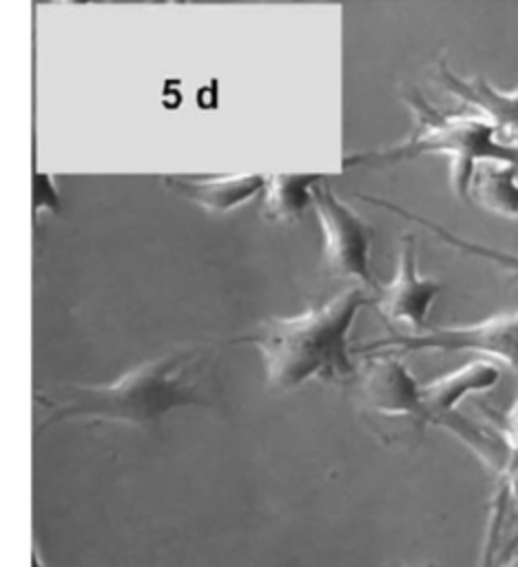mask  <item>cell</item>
I'll list each match as a JSON object with an SVG mask.
<instances>
[{"label": "cell", "instance_id": "3957f363", "mask_svg": "<svg viewBox=\"0 0 518 567\" xmlns=\"http://www.w3.org/2000/svg\"><path fill=\"white\" fill-rule=\"evenodd\" d=\"M416 115L414 133L385 151L354 155L348 164H394L427 153H441L452 159V188L456 197L469 199V182L480 162H516L518 151L498 142L494 124L480 113H443L427 104L421 95L407 97Z\"/></svg>", "mask_w": 518, "mask_h": 567}, {"label": "cell", "instance_id": "4fadbf2b", "mask_svg": "<svg viewBox=\"0 0 518 567\" xmlns=\"http://www.w3.org/2000/svg\"><path fill=\"white\" fill-rule=\"evenodd\" d=\"M361 199H365V202H370V204H376V206H383V208H387V210H392V213H396V215H401V217H405V219H412V221L425 226L427 230H432L441 241L449 244L452 248H456V250H460V252H467V255H474V257H480V259H487V261L500 266L503 270H507V272L518 281V255H511V252H505V250H498V248H489V246H483V244H474V241H469V239H463V237L449 233L447 228H443V226H438V224H434V221H429V219H425V217H418V215H414V213H410V210H405V208H401V206H396V204H390V202H385V199L365 197V195H361Z\"/></svg>", "mask_w": 518, "mask_h": 567}, {"label": "cell", "instance_id": "ac0fdd59", "mask_svg": "<svg viewBox=\"0 0 518 567\" xmlns=\"http://www.w3.org/2000/svg\"><path fill=\"white\" fill-rule=\"evenodd\" d=\"M390 567H403V565H398V563H394V565H390Z\"/></svg>", "mask_w": 518, "mask_h": 567}, {"label": "cell", "instance_id": "5b68a950", "mask_svg": "<svg viewBox=\"0 0 518 567\" xmlns=\"http://www.w3.org/2000/svg\"><path fill=\"white\" fill-rule=\"evenodd\" d=\"M312 206L323 233V266L332 277L356 279L363 288L376 290L379 284L372 275V228L348 206L323 177L314 186Z\"/></svg>", "mask_w": 518, "mask_h": 567}, {"label": "cell", "instance_id": "2e32d148", "mask_svg": "<svg viewBox=\"0 0 518 567\" xmlns=\"http://www.w3.org/2000/svg\"><path fill=\"white\" fill-rule=\"evenodd\" d=\"M33 567H44V563H42V556H40V549H38V545L33 547Z\"/></svg>", "mask_w": 518, "mask_h": 567}, {"label": "cell", "instance_id": "277c9868", "mask_svg": "<svg viewBox=\"0 0 518 567\" xmlns=\"http://www.w3.org/2000/svg\"><path fill=\"white\" fill-rule=\"evenodd\" d=\"M476 352L518 372V310L500 312L467 326H445L421 332H396L359 348V352Z\"/></svg>", "mask_w": 518, "mask_h": 567}, {"label": "cell", "instance_id": "ba28073f", "mask_svg": "<svg viewBox=\"0 0 518 567\" xmlns=\"http://www.w3.org/2000/svg\"><path fill=\"white\" fill-rule=\"evenodd\" d=\"M441 80L449 93L460 102L469 104L472 111L480 113L494 124L496 137L503 146L518 151V89L503 93L483 78L460 80L441 64Z\"/></svg>", "mask_w": 518, "mask_h": 567}, {"label": "cell", "instance_id": "9a60e30c", "mask_svg": "<svg viewBox=\"0 0 518 567\" xmlns=\"http://www.w3.org/2000/svg\"><path fill=\"white\" fill-rule=\"evenodd\" d=\"M33 204H35V215H40L44 208L46 210H55L58 208V195H55V186H53V179L49 175H38L35 177V197H33Z\"/></svg>", "mask_w": 518, "mask_h": 567}, {"label": "cell", "instance_id": "6da1fadb", "mask_svg": "<svg viewBox=\"0 0 518 567\" xmlns=\"http://www.w3.org/2000/svg\"><path fill=\"white\" fill-rule=\"evenodd\" d=\"M374 303L365 288H345L332 299L292 317H270L239 337L263 361L268 390H294L308 381L350 383L359 368L352 359V326L363 306Z\"/></svg>", "mask_w": 518, "mask_h": 567}, {"label": "cell", "instance_id": "7c38bea8", "mask_svg": "<svg viewBox=\"0 0 518 567\" xmlns=\"http://www.w3.org/2000/svg\"><path fill=\"white\" fill-rule=\"evenodd\" d=\"M323 175H270L263 188L261 215L270 221H294L314 199V186Z\"/></svg>", "mask_w": 518, "mask_h": 567}, {"label": "cell", "instance_id": "9c48e42d", "mask_svg": "<svg viewBox=\"0 0 518 567\" xmlns=\"http://www.w3.org/2000/svg\"><path fill=\"white\" fill-rule=\"evenodd\" d=\"M268 177L263 175H213V177H188L175 175L164 177V184L186 197L188 202L201 206L208 213H230L241 204L250 202L263 193Z\"/></svg>", "mask_w": 518, "mask_h": 567}, {"label": "cell", "instance_id": "5bb4252c", "mask_svg": "<svg viewBox=\"0 0 518 567\" xmlns=\"http://www.w3.org/2000/svg\"><path fill=\"white\" fill-rule=\"evenodd\" d=\"M498 434L507 447V463L503 467L500 485L509 489L518 501V396L511 403V408L503 414V421L498 425Z\"/></svg>", "mask_w": 518, "mask_h": 567}, {"label": "cell", "instance_id": "e0dca14e", "mask_svg": "<svg viewBox=\"0 0 518 567\" xmlns=\"http://www.w3.org/2000/svg\"><path fill=\"white\" fill-rule=\"evenodd\" d=\"M503 567H518V556H511L507 563H503Z\"/></svg>", "mask_w": 518, "mask_h": 567}, {"label": "cell", "instance_id": "7a4b0ae2", "mask_svg": "<svg viewBox=\"0 0 518 567\" xmlns=\"http://www.w3.org/2000/svg\"><path fill=\"white\" fill-rule=\"evenodd\" d=\"M204 363L201 348H179L144 361L113 383L62 385L53 401L35 396L49 408L38 434L64 421L124 423L135 427H159L162 419L177 408H213L201 390L197 368Z\"/></svg>", "mask_w": 518, "mask_h": 567}, {"label": "cell", "instance_id": "30bf717a", "mask_svg": "<svg viewBox=\"0 0 518 567\" xmlns=\"http://www.w3.org/2000/svg\"><path fill=\"white\" fill-rule=\"evenodd\" d=\"M498 379L500 370L494 365V361L476 359L443 377L421 383V394L429 414V423L438 425L445 416L456 412V405L467 394L487 392L498 383Z\"/></svg>", "mask_w": 518, "mask_h": 567}, {"label": "cell", "instance_id": "8992f818", "mask_svg": "<svg viewBox=\"0 0 518 567\" xmlns=\"http://www.w3.org/2000/svg\"><path fill=\"white\" fill-rule=\"evenodd\" d=\"M356 392L363 405L381 416H407L416 425L429 423L421 383L392 350H374L356 374Z\"/></svg>", "mask_w": 518, "mask_h": 567}, {"label": "cell", "instance_id": "8fae6325", "mask_svg": "<svg viewBox=\"0 0 518 567\" xmlns=\"http://www.w3.org/2000/svg\"><path fill=\"white\" fill-rule=\"evenodd\" d=\"M467 197L494 215L518 221V164L480 162L474 168Z\"/></svg>", "mask_w": 518, "mask_h": 567}, {"label": "cell", "instance_id": "52a82bcc", "mask_svg": "<svg viewBox=\"0 0 518 567\" xmlns=\"http://www.w3.org/2000/svg\"><path fill=\"white\" fill-rule=\"evenodd\" d=\"M443 284L434 277H423L416 264V244L412 235L401 239L396 272L392 281L374 290V306L379 312L412 332L427 330V317Z\"/></svg>", "mask_w": 518, "mask_h": 567}]
</instances>
